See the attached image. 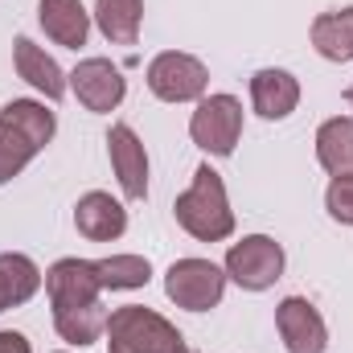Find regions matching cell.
<instances>
[{
    "mask_svg": "<svg viewBox=\"0 0 353 353\" xmlns=\"http://www.w3.org/2000/svg\"><path fill=\"white\" fill-rule=\"evenodd\" d=\"M176 226L189 230L197 243H222L234 234V210L226 201V185L210 165L193 173V185L173 201Z\"/></svg>",
    "mask_w": 353,
    "mask_h": 353,
    "instance_id": "1",
    "label": "cell"
},
{
    "mask_svg": "<svg viewBox=\"0 0 353 353\" xmlns=\"http://www.w3.org/2000/svg\"><path fill=\"white\" fill-rule=\"evenodd\" d=\"M107 345L111 353H189L185 337L176 333L161 312L140 308V304H123L107 316Z\"/></svg>",
    "mask_w": 353,
    "mask_h": 353,
    "instance_id": "2",
    "label": "cell"
},
{
    "mask_svg": "<svg viewBox=\"0 0 353 353\" xmlns=\"http://www.w3.org/2000/svg\"><path fill=\"white\" fill-rule=\"evenodd\" d=\"M189 136L201 152L230 157L243 136V103L234 94H201V103L189 119Z\"/></svg>",
    "mask_w": 353,
    "mask_h": 353,
    "instance_id": "3",
    "label": "cell"
},
{
    "mask_svg": "<svg viewBox=\"0 0 353 353\" xmlns=\"http://www.w3.org/2000/svg\"><path fill=\"white\" fill-rule=\"evenodd\" d=\"M222 292H226V271L214 267L210 259H176L165 275V296L176 308H189V312L218 308Z\"/></svg>",
    "mask_w": 353,
    "mask_h": 353,
    "instance_id": "4",
    "label": "cell"
},
{
    "mask_svg": "<svg viewBox=\"0 0 353 353\" xmlns=\"http://www.w3.org/2000/svg\"><path fill=\"white\" fill-rule=\"evenodd\" d=\"M226 275L247 292H267L283 275V247L267 234H247L226 251Z\"/></svg>",
    "mask_w": 353,
    "mask_h": 353,
    "instance_id": "5",
    "label": "cell"
},
{
    "mask_svg": "<svg viewBox=\"0 0 353 353\" xmlns=\"http://www.w3.org/2000/svg\"><path fill=\"white\" fill-rule=\"evenodd\" d=\"M210 87V70L193 58V54H176L165 50L148 62V90L165 103H193Z\"/></svg>",
    "mask_w": 353,
    "mask_h": 353,
    "instance_id": "6",
    "label": "cell"
},
{
    "mask_svg": "<svg viewBox=\"0 0 353 353\" xmlns=\"http://www.w3.org/2000/svg\"><path fill=\"white\" fill-rule=\"evenodd\" d=\"M70 90L79 94V103H83L87 111H115V107L123 103V94H128V83H123V74H119L115 62H107V58H87V62L74 66Z\"/></svg>",
    "mask_w": 353,
    "mask_h": 353,
    "instance_id": "7",
    "label": "cell"
},
{
    "mask_svg": "<svg viewBox=\"0 0 353 353\" xmlns=\"http://www.w3.org/2000/svg\"><path fill=\"white\" fill-rule=\"evenodd\" d=\"M275 325H279V337H283L288 353H325V345H329L325 316L304 296H288L275 308Z\"/></svg>",
    "mask_w": 353,
    "mask_h": 353,
    "instance_id": "8",
    "label": "cell"
},
{
    "mask_svg": "<svg viewBox=\"0 0 353 353\" xmlns=\"http://www.w3.org/2000/svg\"><path fill=\"white\" fill-rule=\"evenodd\" d=\"M46 292L54 308H79V304H94L103 296L94 259H58L46 271Z\"/></svg>",
    "mask_w": 353,
    "mask_h": 353,
    "instance_id": "9",
    "label": "cell"
},
{
    "mask_svg": "<svg viewBox=\"0 0 353 353\" xmlns=\"http://www.w3.org/2000/svg\"><path fill=\"white\" fill-rule=\"evenodd\" d=\"M107 152H111V169L119 176V189L132 201H144L148 197V152H144L140 136L128 123H115L107 132Z\"/></svg>",
    "mask_w": 353,
    "mask_h": 353,
    "instance_id": "10",
    "label": "cell"
},
{
    "mask_svg": "<svg viewBox=\"0 0 353 353\" xmlns=\"http://www.w3.org/2000/svg\"><path fill=\"white\" fill-rule=\"evenodd\" d=\"M74 226H79V234L90 239V243H115L128 230V210L111 193L90 189V193L79 197V205H74Z\"/></svg>",
    "mask_w": 353,
    "mask_h": 353,
    "instance_id": "11",
    "label": "cell"
},
{
    "mask_svg": "<svg viewBox=\"0 0 353 353\" xmlns=\"http://www.w3.org/2000/svg\"><path fill=\"white\" fill-rule=\"evenodd\" d=\"M37 21H41L46 37H54L58 46H66V50H79V46H87L90 12L83 8V0H41V8H37Z\"/></svg>",
    "mask_w": 353,
    "mask_h": 353,
    "instance_id": "12",
    "label": "cell"
},
{
    "mask_svg": "<svg viewBox=\"0 0 353 353\" xmlns=\"http://www.w3.org/2000/svg\"><path fill=\"white\" fill-rule=\"evenodd\" d=\"M12 62H17V74L29 83L33 90H41L46 99H62L66 94V79L58 70V62L29 37H17L12 41Z\"/></svg>",
    "mask_w": 353,
    "mask_h": 353,
    "instance_id": "13",
    "label": "cell"
},
{
    "mask_svg": "<svg viewBox=\"0 0 353 353\" xmlns=\"http://www.w3.org/2000/svg\"><path fill=\"white\" fill-rule=\"evenodd\" d=\"M251 103L263 119H288L300 103V83L288 74V70H275L267 66L251 79Z\"/></svg>",
    "mask_w": 353,
    "mask_h": 353,
    "instance_id": "14",
    "label": "cell"
},
{
    "mask_svg": "<svg viewBox=\"0 0 353 353\" xmlns=\"http://www.w3.org/2000/svg\"><path fill=\"white\" fill-rule=\"evenodd\" d=\"M316 161L333 176H353V119L337 115L316 132Z\"/></svg>",
    "mask_w": 353,
    "mask_h": 353,
    "instance_id": "15",
    "label": "cell"
},
{
    "mask_svg": "<svg viewBox=\"0 0 353 353\" xmlns=\"http://www.w3.org/2000/svg\"><path fill=\"white\" fill-rule=\"evenodd\" d=\"M312 46L329 62H353V4L312 21Z\"/></svg>",
    "mask_w": 353,
    "mask_h": 353,
    "instance_id": "16",
    "label": "cell"
},
{
    "mask_svg": "<svg viewBox=\"0 0 353 353\" xmlns=\"http://www.w3.org/2000/svg\"><path fill=\"white\" fill-rule=\"evenodd\" d=\"M107 308H103V300H94V304H79V308H54V329H58V337L62 341H70V345H94L103 333H107Z\"/></svg>",
    "mask_w": 353,
    "mask_h": 353,
    "instance_id": "17",
    "label": "cell"
},
{
    "mask_svg": "<svg viewBox=\"0 0 353 353\" xmlns=\"http://www.w3.org/2000/svg\"><path fill=\"white\" fill-rule=\"evenodd\" d=\"M99 33L115 46H136L140 21H144V0H99L94 4Z\"/></svg>",
    "mask_w": 353,
    "mask_h": 353,
    "instance_id": "18",
    "label": "cell"
},
{
    "mask_svg": "<svg viewBox=\"0 0 353 353\" xmlns=\"http://www.w3.org/2000/svg\"><path fill=\"white\" fill-rule=\"evenodd\" d=\"M41 288V271L29 255H0V312L12 308V304H25L33 292Z\"/></svg>",
    "mask_w": 353,
    "mask_h": 353,
    "instance_id": "19",
    "label": "cell"
},
{
    "mask_svg": "<svg viewBox=\"0 0 353 353\" xmlns=\"http://www.w3.org/2000/svg\"><path fill=\"white\" fill-rule=\"evenodd\" d=\"M103 292H128V288H144L152 279V263L144 255H111V259H94Z\"/></svg>",
    "mask_w": 353,
    "mask_h": 353,
    "instance_id": "20",
    "label": "cell"
},
{
    "mask_svg": "<svg viewBox=\"0 0 353 353\" xmlns=\"http://www.w3.org/2000/svg\"><path fill=\"white\" fill-rule=\"evenodd\" d=\"M0 119H8V123H17L29 140H37L41 148L54 140V111H46V103H33V99H12V103H4V111H0Z\"/></svg>",
    "mask_w": 353,
    "mask_h": 353,
    "instance_id": "21",
    "label": "cell"
},
{
    "mask_svg": "<svg viewBox=\"0 0 353 353\" xmlns=\"http://www.w3.org/2000/svg\"><path fill=\"white\" fill-rule=\"evenodd\" d=\"M37 152H41V144H37V140H29L17 123L0 119V185H4V181H12V176L21 173Z\"/></svg>",
    "mask_w": 353,
    "mask_h": 353,
    "instance_id": "22",
    "label": "cell"
},
{
    "mask_svg": "<svg viewBox=\"0 0 353 353\" xmlns=\"http://www.w3.org/2000/svg\"><path fill=\"white\" fill-rule=\"evenodd\" d=\"M325 210L333 222L353 226V176H333V185L325 193Z\"/></svg>",
    "mask_w": 353,
    "mask_h": 353,
    "instance_id": "23",
    "label": "cell"
},
{
    "mask_svg": "<svg viewBox=\"0 0 353 353\" xmlns=\"http://www.w3.org/2000/svg\"><path fill=\"white\" fill-rule=\"evenodd\" d=\"M0 353H29L25 333H17V329H0Z\"/></svg>",
    "mask_w": 353,
    "mask_h": 353,
    "instance_id": "24",
    "label": "cell"
},
{
    "mask_svg": "<svg viewBox=\"0 0 353 353\" xmlns=\"http://www.w3.org/2000/svg\"><path fill=\"white\" fill-rule=\"evenodd\" d=\"M345 99H350V107H353V83H350V90H345Z\"/></svg>",
    "mask_w": 353,
    "mask_h": 353,
    "instance_id": "25",
    "label": "cell"
}]
</instances>
